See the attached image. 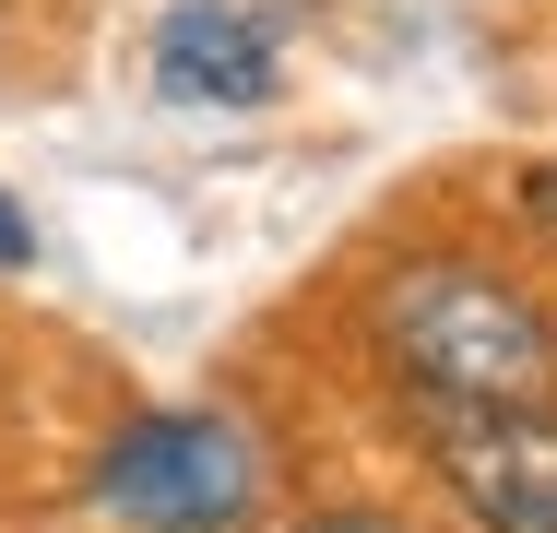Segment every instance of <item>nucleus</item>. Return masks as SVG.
Wrapping results in <instances>:
<instances>
[{
    "label": "nucleus",
    "mask_w": 557,
    "mask_h": 533,
    "mask_svg": "<svg viewBox=\"0 0 557 533\" xmlns=\"http://www.w3.org/2000/svg\"><path fill=\"white\" fill-rule=\"evenodd\" d=\"M96 510L131 533H237L261 510V450L225 416H131L96 450Z\"/></svg>",
    "instance_id": "2"
},
{
    "label": "nucleus",
    "mask_w": 557,
    "mask_h": 533,
    "mask_svg": "<svg viewBox=\"0 0 557 533\" xmlns=\"http://www.w3.org/2000/svg\"><path fill=\"white\" fill-rule=\"evenodd\" d=\"M428 462L462 498L474 533H557V416L510 404V416H428Z\"/></svg>",
    "instance_id": "3"
},
{
    "label": "nucleus",
    "mask_w": 557,
    "mask_h": 533,
    "mask_svg": "<svg viewBox=\"0 0 557 533\" xmlns=\"http://www.w3.org/2000/svg\"><path fill=\"white\" fill-rule=\"evenodd\" d=\"M154 84L178 107H261L285 84V36L249 0H178L154 24Z\"/></svg>",
    "instance_id": "4"
},
{
    "label": "nucleus",
    "mask_w": 557,
    "mask_h": 533,
    "mask_svg": "<svg viewBox=\"0 0 557 533\" xmlns=\"http://www.w3.org/2000/svg\"><path fill=\"white\" fill-rule=\"evenodd\" d=\"M368 332L392 356V380L428 392V416H510V404H546L557 392V320L462 261V249H416L368 285Z\"/></svg>",
    "instance_id": "1"
},
{
    "label": "nucleus",
    "mask_w": 557,
    "mask_h": 533,
    "mask_svg": "<svg viewBox=\"0 0 557 533\" xmlns=\"http://www.w3.org/2000/svg\"><path fill=\"white\" fill-rule=\"evenodd\" d=\"M522 213H534V225H557V166H534V178H522Z\"/></svg>",
    "instance_id": "7"
},
{
    "label": "nucleus",
    "mask_w": 557,
    "mask_h": 533,
    "mask_svg": "<svg viewBox=\"0 0 557 533\" xmlns=\"http://www.w3.org/2000/svg\"><path fill=\"white\" fill-rule=\"evenodd\" d=\"M36 261V225H24V202H0V273H24Z\"/></svg>",
    "instance_id": "6"
},
{
    "label": "nucleus",
    "mask_w": 557,
    "mask_h": 533,
    "mask_svg": "<svg viewBox=\"0 0 557 533\" xmlns=\"http://www.w3.org/2000/svg\"><path fill=\"white\" fill-rule=\"evenodd\" d=\"M297 533H404V522H392V510H356V498H333V510H309Z\"/></svg>",
    "instance_id": "5"
}]
</instances>
